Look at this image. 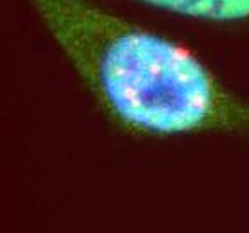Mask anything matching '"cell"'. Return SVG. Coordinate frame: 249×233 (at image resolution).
I'll use <instances>...</instances> for the list:
<instances>
[{
  "mask_svg": "<svg viewBox=\"0 0 249 233\" xmlns=\"http://www.w3.org/2000/svg\"><path fill=\"white\" fill-rule=\"evenodd\" d=\"M113 124L145 137L249 142V99L183 41L93 0H23Z\"/></svg>",
  "mask_w": 249,
  "mask_h": 233,
  "instance_id": "6da1fadb",
  "label": "cell"
},
{
  "mask_svg": "<svg viewBox=\"0 0 249 233\" xmlns=\"http://www.w3.org/2000/svg\"><path fill=\"white\" fill-rule=\"evenodd\" d=\"M169 17L219 27L249 25V0H133Z\"/></svg>",
  "mask_w": 249,
  "mask_h": 233,
  "instance_id": "7a4b0ae2",
  "label": "cell"
}]
</instances>
